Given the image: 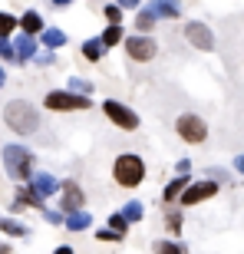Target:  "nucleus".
Here are the masks:
<instances>
[{
  "mask_svg": "<svg viewBox=\"0 0 244 254\" xmlns=\"http://www.w3.org/2000/svg\"><path fill=\"white\" fill-rule=\"evenodd\" d=\"M3 123L13 132H20V135H30V132L40 129V113L30 103H23V99H13V103L3 106Z\"/></svg>",
  "mask_w": 244,
  "mask_h": 254,
  "instance_id": "1",
  "label": "nucleus"
},
{
  "mask_svg": "<svg viewBox=\"0 0 244 254\" xmlns=\"http://www.w3.org/2000/svg\"><path fill=\"white\" fill-rule=\"evenodd\" d=\"M113 175H116V182H119L122 189H135V185H142V179H145V162H142L135 152H122L119 159H116V165H113Z\"/></svg>",
  "mask_w": 244,
  "mask_h": 254,
  "instance_id": "2",
  "label": "nucleus"
},
{
  "mask_svg": "<svg viewBox=\"0 0 244 254\" xmlns=\"http://www.w3.org/2000/svg\"><path fill=\"white\" fill-rule=\"evenodd\" d=\"M3 165L10 179H30L33 175V155L23 145H7L3 149Z\"/></svg>",
  "mask_w": 244,
  "mask_h": 254,
  "instance_id": "3",
  "label": "nucleus"
},
{
  "mask_svg": "<svg viewBox=\"0 0 244 254\" xmlns=\"http://www.w3.org/2000/svg\"><path fill=\"white\" fill-rule=\"evenodd\" d=\"M47 109H53V113L89 109V99H86V93H76V89H69V93H60V89H53V93H47Z\"/></svg>",
  "mask_w": 244,
  "mask_h": 254,
  "instance_id": "4",
  "label": "nucleus"
},
{
  "mask_svg": "<svg viewBox=\"0 0 244 254\" xmlns=\"http://www.w3.org/2000/svg\"><path fill=\"white\" fill-rule=\"evenodd\" d=\"M175 129H179V139L191 142V145H198V142H205V139H208V126H205V119H198V116H191V113L179 116Z\"/></svg>",
  "mask_w": 244,
  "mask_h": 254,
  "instance_id": "5",
  "label": "nucleus"
},
{
  "mask_svg": "<svg viewBox=\"0 0 244 254\" xmlns=\"http://www.w3.org/2000/svg\"><path fill=\"white\" fill-rule=\"evenodd\" d=\"M103 113L113 119L119 129H125V132H132V129H139V116L132 113L129 106H122V103H116V99H106L103 103Z\"/></svg>",
  "mask_w": 244,
  "mask_h": 254,
  "instance_id": "6",
  "label": "nucleus"
},
{
  "mask_svg": "<svg viewBox=\"0 0 244 254\" xmlns=\"http://www.w3.org/2000/svg\"><path fill=\"white\" fill-rule=\"evenodd\" d=\"M185 37H188V43L195 50H215V37H211V30L205 27V23H198V20H188L185 23Z\"/></svg>",
  "mask_w": 244,
  "mask_h": 254,
  "instance_id": "7",
  "label": "nucleus"
},
{
  "mask_svg": "<svg viewBox=\"0 0 244 254\" xmlns=\"http://www.w3.org/2000/svg\"><path fill=\"white\" fill-rule=\"evenodd\" d=\"M215 191H218V182H198V185H188V189L182 191V205L191 208V205H198V201L211 198Z\"/></svg>",
  "mask_w": 244,
  "mask_h": 254,
  "instance_id": "8",
  "label": "nucleus"
},
{
  "mask_svg": "<svg viewBox=\"0 0 244 254\" xmlns=\"http://www.w3.org/2000/svg\"><path fill=\"white\" fill-rule=\"evenodd\" d=\"M155 43H152L149 37H129L125 40V53H129L132 60H139V63H145V60H152L155 57Z\"/></svg>",
  "mask_w": 244,
  "mask_h": 254,
  "instance_id": "9",
  "label": "nucleus"
},
{
  "mask_svg": "<svg viewBox=\"0 0 244 254\" xmlns=\"http://www.w3.org/2000/svg\"><path fill=\"white\" fill-rule=\"evenodd\" d=\"M60 189H63V208L66 211H76V208L86 205V195H83V189H79L76 182H63Z\"/></svg>",
  "mask_w": 244,
  "mask_h": 254,
  "instance_id": "10",
  "label": "nucleus"
},
{
  "mask_svg": "<svg viewBox=\"0 0 244 254\" xmlns=\"http://www.w3.org/2000/svg\"><path fill=\"white\" fill-rule=\"evenodd\" d=\"M30 185H33V189H37L43 198H50L53 191L60 189V182L53 179V175H47V172H37V175H30Z\"/></svg>",
  "mask_w": 244,
  "mask_h": 254,
  "instance_id": "11",
  "label": "nucleus"
},
{
  "mask_svg": "<svg viewBox=\"0 0 244 254\" xmlns=\"http://www.w3.org/2000/svg\"><path fill=\"white\" fill-rule=\"evenodd\" d=\"M152 10H155V17H165V20H175L182 13L179 0H152Z\"/></svg>",
  "mask_w": 244,
  "mask_h": 254,
  "instance_id": "12",
  "label": "nucleus"
},
{
  "mask_svg": "<svg viewBox=\"0 0 244 254\" xmlns=\"http://www.w3.org/2000/svg\"><path fill=\"white\" fill-rule=\"evenodd\" d=\"M27 205H30V208H43V195H40L33 185L17 191V208H27Z\"/></svg>",
  "mask_w": 244,
  "mask_h": 254,
  "instance_id": "13",
  "label": "nucleus"
},
{
  "mask_svg": "<svg viewBox=\"0 0 244 254\" xmlns=\"http://www.w3.org/2000/svg\"><path fill=\"white\" fill-rule=\"evenodd\" d=\"M13 47H17V60H20V63H23V60H33V57H37V43H33V33H23V37H20Z\"/></svg>",
  "mask_w": 244,
  "mask_h": 254,
  "instance_id": "14",
  "label": "nucleus"
},
{
  "mask_svg": "<svg viewBox=\"0 0 244 254\" xmlns=\"http://www.w3.org/2000/svg\"><path fill=\"white\" fill-rule=\"evenodd\" d=\"M89 211H83V208H76V211H66V228L69 231H83V228H89Z\"/></svg>",
  "mask_w": 244,
  "mask_h": 254,
  "instance_id": "15",
  "label": "nucleus"
},
{
  "mask_svg": "<svg viewBox=\"0 0 244 254\" xmlns=\"http://www.w3.org/2000/svg\"><path fill=\"white\" fill-rule=\"evenodd\" d=\"M0 231H3V235H10V238H27V235H30L27 225H20V221H10V218H0Z\"/></svg>",
  "mask_w": 244,
  "mask_h": 254,
  "instance_id": "16",
  "label": "nucleus"
},
{
  "mask_svg": "<svg viewBox=\"0 0 244 254\" xmlns=\"http://www.w3.org/2000/svg\"><path fill=\"white\" fill-rule=\"evenodd\" d=\"M20 27L27 30V33H40V30H43V20H40L37 10H27V13L20 17Z\"/></svg>",
  "mask_w": 244,
  "mask_h": 254,
  "instance_id": "17",
  "label": "nucleus"
},
{
  "mask_svg": "<svg viewBox=\"0 0 244 254\" xmlns=\"http://www.w3.org/2000/svg\"><path fill=\"white\" fill-rule=\"evenodd\" d=\"M43 43H47V50H57V47L66 43V33L57 30V27H50V30H43Z\"/></svg>",
  "mask_w": 244,
  "mask_h": 254,
  "instance_id": "18",
  "label": "nucleus"
},
{
  "mask_svg": "<svg viewBox=\"0 0 244 254\" xmlns=\"http://www.w3.org/2000/svg\"><path fill=\"white\" fill-rule=\"evenodd\" d=\"M185 189H188V179L179 172V179H175V182H169V189H165V201H175V198H179Z\"/></svg>",
  "mask_w": 244,
  "mask_h": 254,
  "instance_id": "19",
  "label": "nucleus"
},
{
  "mask_svg": "<svg viewBox=\"0 0 244 254\" xmlns=\"http://www.w3.org/2000/svg\"><path fill=\"white\" fill-rule=\"evenodd\" d=\"M103 47H106V43H103V37H99V40H86V43H83V57L96 63V60L103 57Z\"/></svg>",
  "mask_w": 244,
  "mask_h": 254,
  "instance_id": "20",
  "label": "nucleus"
},
{
  "mask_svg": "<svg viewBox=\"0 0 244 254\" xmlns=\"http://www.w3.org/2000/svg\"><path fill=\"white\" fill-rule=\"evenodd\" d=\"M155 27V10H142L139 17H135V30H139V33H149V30Z\"/></svg>",
  "mask_w": 244,
  "mask_h": 254,
  "instance_id": "21",
  "label": "nucleus"
},
{
  "mask_svg": "<svg viewBox=\"0 0 244 254\" xmlns=\"http://www.w3.org/2000/svg\"><path fill=\"white\" fill-rule=\"evenodd\" d=\"M119 40H122V27H119V23H109L106 33H103V43H106V47H116Z\"/></svg>",
  "mask_w": 244,
  "mask_h": 254,
  "instance_id": "22",
  "label": "nucleus"
},
{
  "mask_svg": "<svg viewBox=\"0 0 244 254\" xmlns=\"http://www.w3.org/2000/svg\"><path fill=\"white\" fill-rule=\"evenodd\" d=\"M152 248H155L159 254H182V251H185V248H182V245H175V241H155Z\"/></svg>",
  "mask_w": 244,
  "mask_h": 254,
  "instance_id": "23",
  "label": "nucleus"
},
{
  "mask_svg": "<svg viewBox=\"0 0 244 254\" xmlns=\"http://www.w3.org/2000/svg\"><path fill=\"white\" fill-rule=\"evenodd\" d=\"M129 225H132V221H129L125 215H122V211H119V215H113V218H109V228H116L119 235H125V231H129Z\"/></svg>",
  "mask_w": 244,
  "mask_h": 254,
  "instance_id": "24",
  "label": "nucleus"
},
{
  "mask_svg": "<svg viewBox=\"0 0 244 254\" xmlns=\"http://www.w3.org/2000/svg\"><path fill=\"white\" fill-rule=\"evenodd\" d=\"M69 89H76V93H93V83H89V79H83V76H73V79H69Z\"/></svg>",
  "mask_w": 244,
  "mask_h": 254,
  "instance_id": "25",
  "label": "nucleus"
},
{
  "mask_svg": "<svg viewBox=\"0 0 244 254\" xmlns=\"http://www.w3.org/2000/svg\"><path fill=\"white\" fill-rule=\"evenodd\" d=\"M122 215L129 218V221H139L142 218V205L139 201H129V205H122Z\"/></svg>",
  "mask_w": 244,
  "mask_h": 254,
  "instance_id": "26",
  "label": "nucleus"
},
{
  "mask_svg": "<svg viewBox=\"0 0 244 254\" xmlns=\"http://www.w3.org/2000/svg\"><path fill=\"white\" fill-rule=\"evenodd\" d=\"M13 27H17V20L10 17V13H0V37H10Z\"/></svg>",
  "mask_w": 244,
  "mask_h": 254,
  "instance_id": "27",
  "label": "nucleus"
},
{
  "mask_svg": "<svg viewBox=\"0 0 244 254\" xmlns=\"http://www.w3.org/2000/svg\"><path fill=\"white\" fill-rule=\"evenodd\" d=\"M0 60H17V47H10L7 37H0Z\"/></svg>",
  "mask_w": 244,
  "mask_h": 254,
  "instance_id": "28",
  "label": "nucleus"
},
{
  "mask_svg": "<svg viewBox=\"0 0 244 254\" xmlns=\"http://www.w3.org/2000/svg\"><path fill=\"white\" fill-rule=\"evenodd\" d=\"M96 238H99V241H122V235L116 231V228H109V225H106L103 231H96Z\"/></svg>",
  "mask_w": 244,
  "mask_h": 254,
  "instance_id": "29",
  "label": "nucleus"
},
{
  "mask_svg": "<svg viewBox=\"0 0 244 254\" xmlns=\"http://www.w3.org/2000/svg\"><path fill=\"white\" fill-rule=\"evenodd\" d=\"M106 20H109V23H119L122 20V7L119 3H109V7H106Z\"/></svg>",
  "mask_w": 244,
  "mask_h": 254,
  "instance_id": "30",
  "label": "nucleus"
},
{
  "mask_svg": "<svg viewBox=\"0 0 244 254\" xmlns=\"http://www.w3.org/2000/svg\"><path fill=\"white\" fill-rule=\"evenodd\" d=\"M169 231H172V235H179V231H182V211H172V215H169Z\"/></svg>",
  "mask_w": 244,
  "mask_h": 254,
  "instance_id": "31",
  "label": "nucleus"
},
{
  "mask_svg": "<svg viewBox=\"0 0 244 254\" xmlns=\"http://www.w3.org/2000/svg\"><path fill=\"white\" fill-rule=\"evenodd\" d=\"M33 60H37L40 66H50V63H53V53H37V57H33Z\"/></svg>",
  "mask_w": 244,
  "mask_h": 254,
  "instance_id": "32",
  "label": "nucleus"
},
{
  "mask_svg": "<svg viewBox=\"0 0 244 254\" xmlns=\"http://www.w3.org/2000/svg\"><path fill=\"white\" fill-rule=\"evenodd\" d=\"M116 3H119L122 10H135V7H139V3H142V0H116Z\"/></svg>",
  "mask_w": 244,
  "mask_h": 254,
  "instance_id": "33",
  "label": "nucleus"
},
{
  "mask_svg": "<svg viewBox=\"0 0 244 254\" xmlns=\"http://www.w3.org/2000/svg\"><path fill=\"white\" fill-rule=\"evenodd\" d=\"M47 221L50 225H63V215L60 211H47Z\"/></svg>",
  "mask_w": 244,
  "mask_h": 254,
  "instance_id": "34",
  "label": "nucleus"
},
{
  "mask_svg": "<svg viewBox=\"0 0 244 254\" xmlns=\"http://www.w3.org/2000/svg\"><path fill=\"white\" fill-rule=\"evenodd\" d=\"M175 172H182V175H188V172H191V165H188V159H182L179 165H175Z\"/></svg>",
  "mask_w": 244,
  "mask_h": 254,
  "instance_id": "35",
  "label": "nucleus"
},
{
  "mask_svg": "<svg viewBox=\"0 0 244 254\" xmlns=\"http://www.w3.org/2000/svg\"><path fill=\"white\" fill-rule=\"evenodd\" d=\"M235 169H238V172L244 175V155H238V159H235Z\"/></svg>",
  "mask_w": 244,
  "mask_h": 254,
  "instance_id": "36",
  "label": "nucleus"
},
{
  "mask_svg": "<svg viewBox=\"0 0 244 254\" xmlns=\"http://www.w3.org/2000/svg\"><path fill=\"white\" fill-rule=\"evenodd\" d=\"M7 83V73H3V66H0V86Z\"/></svg>",
  "mask_w": 244,
  "mask_h": 254,
  "instance_id": "37",
  "label": "nucleus"
},
{
  "mask_svg": "<svg viewBox=\"0 0 244 254\" xmlns=\"http://www.w3.org/2000/svg\"><path fill=\"white\" fill-rule=\"evenodd\" d=\"M53 3H57V7H66V3H69V0H53Z\"/></svg>",
  "mask_w": 244,
  "mask_h": 254,
  "instance_id": "38",
  "label": "nucleus"
}]
</instances>
